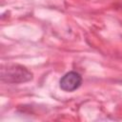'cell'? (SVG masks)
I'll use <instances>...</instances> for the list:
<instances>
[{"label": "cell", "mask_w": 122, "mask_h": 122, "mask_svg": "<svg viewBox=\"0 0 122 122\" xmlns=\"http://www.w3.org/2000/svg\"><path fill=\"white\" fill-rule=\"evenodd\" d=\"M1 79L4 82L11 84L24 83L32 79V73L23 66L11 64L2 67Z\"/></svg>", "instance_id": "1"}, {"label": "cell", "mask_w": 122, "mask_h": 122, "mask_svg": "<svg viewBox=\"0 0 122 122\" xmlns=\"http://www.w3.org/2000/svg\"><path fill=\"white\" fill-rule=\"evenodd\" d=\"M81 84L82 77L76 71H69L65 73L59 81V87L64 92H73L77 90Z\"/></svg>", "instance_id": "2"}]
</instances>
